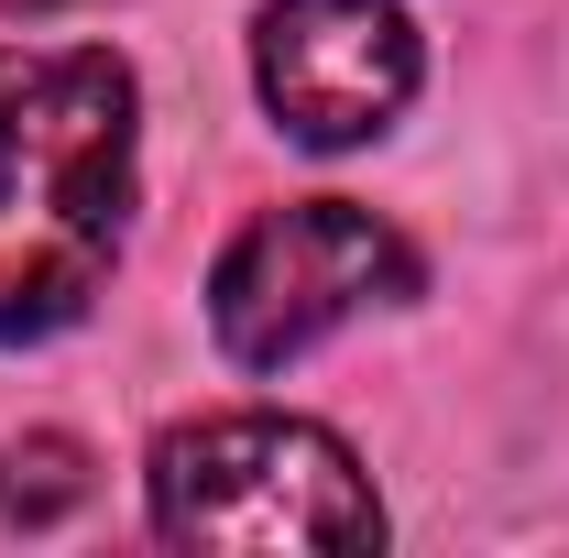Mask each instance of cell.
I'll return each mask as SVG.
<instances>
[{"label":"cell","mask_w":569,"mask_h":558,"mask_svg":"<svg viewBox=\"0 0 569 558\" xmlns=\"http://www.w3.org/2000/svg\"><path fill=\"white\" fill-rule=\"evenodd\" d=\"M77 504H88V449H77V438L33 427V438L0 449V515H11V526H56Z\"/></svg>","instance_id":"5"},{"label":"cell","mask_w":569,"mask_h":558,"mask_svg":"<svg viewBox=\"0 0 569 558\" xmlns=\"http://www.w3.org/2000/svg\"><path fill=\"white\" fill-rule=\"evenodd\" d=\"M153 537L176 548H383V504L318 417H198L153 438Z\"/></svg>","instance_id":"2"},{"label":"cell","mask_w":569,"mask_h":558,"mask_svg":"<svg viewBox=\"0 0 569 558\" xmlns=\"http://www.w3.org/2000/svg\"><path fill=\"white\" fill-rule=\"evenodd\" d=\"M406 296H417V241L395 219L351 198H284L230 230L209 275V329L241 372H284L329 329H351L361 307H406Z\"/></svg>","instance_id":"3"},{"label":"cell","mask_w":569,"mask_h":558,"mask_svg":"<svg viewBox=\"0 0 569 558\" xmlns=\"http://www.w3.org/2000/svg\"><path fill=\"white\" fill-rule=\"evenodd\" d=\"M56 11H77V0H0V22H56Z\"/></svg>","instance_id":"6"},{"label":"cell","mask_w":569,"mask_h":558,"mask_svg":"<svg viewBox=\"0 0 569 558\" xmlns=\"http://www.w3.org/2000/svg\"><path fill=\"white\" fill-rule=\"evenodd\" d=\"M417 77L427 44L406 0H263V22H252V88H263L274 132L307 153H351V142L395 132Z\"/></svg>","instance_id":"4"},{"label":"cell","mask_w":569,"mask_h":558,"mask_svg":"<svg viewBox=\"0 0 569 558\" xmlns=\"http://www.w3.org/2000/svg\"><path fill=\"white\" fill-rule=\"evenodd\" d=\"M142 88L110 44H0V350L56 340L121 263Z\"/></svg>","instance_id":"1"}]
</instances>
